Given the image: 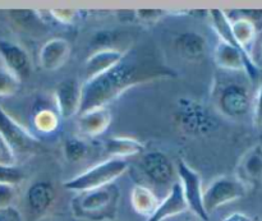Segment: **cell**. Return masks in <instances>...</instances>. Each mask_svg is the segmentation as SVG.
Returning <instances> with one entry per match:
<instances>
[{
    "mask_svg": "<svg viewBox=\"0 0 262 221\" xmlns=\"http://www.w3.org/2000/svg\"><path fill=\"white\" fill-rule=\"evenodd\" d=\"M177 72L158 55L145 51H125L122 60L100 76L82 83V101L78 114L105 107L136 86L160 79L176 78Z\"/></svg>",
    "mask_w": 262,
    "mask_h": 221,
    "instance_id": "6da1fadb",
    "label": "cell"
},
{
    "mask_svg": "<svg viewBox=\"0 0 262 221\" xmlns=\"http://www.w3.org/2000/svg\"><path fill=\"white\" fill-rule=\"evenodd\" d=\"M245 72L220 71L211 86V102L217 115L230 120L251 119L255 90Z\"/></svg>",
    "mask_w": 262,
    "mask_h": 221,
    "instance_id": "7a4b0ae2",
    "label": "cell"
},
{
    "mask_svg": "<svg viewBox=\"0 0 262 221\" xmlns=\"http://www.w3.org/2000/svg\"><path fill=\"white\" fill-rule=\"evenodd\" d=\"M173 123L179 132L193 138L209 137L219 129L216 112L205 102L187 96L177 100Z\"/></svg>",
    "mask_w": 262,
    "mask_h": 221,
    "instance_id": "3957f363",
    "label": "cell"
},
{
    "mask_svg": "<svg viewBox=\"0 0 262 221\" xmlns=\"http://www.w3.org/2000/svg\"><path fill=\"white\" fill-rule=\"evenodd\" d=\"M119 189L114 186L77 193L71 202V211L78 221H112L119 204Z\"/></svg>",
    "mask_w": 262,
    "mask_h": 221,
    "instance_id": "277c9868",
    "label": "cell"
},
{
    "mask_svg": "<svg viewBox=\"0 0 262 221\" xmlns=\"http://www.w3.org/2000/svg\"><path fill=\"white\" fill-rule=\"evenodd\" d=\"M128 169H129L128 160L110 158L66 181L63 187L67 191L74 192L76 194L94 191L114 184V182L120 178Z\"/></svg>",
    "mask_w": 262,
    "mask_h": 221,
    "instance_id": "5b68a950",
    "label": "cell"
},
{
    "mask_svg": "<svg viewBox=\"0 0 262 221\" xmlns=\"http://www.w3.org/2000/svg\"><path fill=\"white\" fill-rule=\"evenodd\" d=\"M247 193L248 189L234 175H220L204 189V209L210 216L222 206L245 198Z\"/></svg>",
    "mask_w": 262,
    "mask_h": 221,
    "instance_id": "8992f818",
    "label": "cell"
},
{
    "mask_svg": "<svg viewBox=\"0 0 262 221\" xmlns=\"http://www.w3.org/2000/svg\"><path fill=\"white\" fill-rule=\"evenodd\" d=\"M176 170L178 183L181 184L187 206H188V211L193 212L194 216L199 217L200 220L207 221L210 216L205 211L204 202H202L204 188H202L201 175L187 161L182 159L177 161Z\"/></svg>",
    "mask_w": 262,
    "mask_h": 221,
    "instance_id": "52a82bcc",
    "label": "cell"
},
{
    "mask_svg": "<svg viewBox=\"0 0 262 221\" xmlns=\"http://www.w3.org/2000/svg\"><path fill=\"white\" fill-rule=\"evenodd\" d=\"M141 174L147 179L151 186L155 187H170L178 181L177 178L176 165L168 155L161 151H151L142 153L138 163Z\"/></svg>",
    "mask_w": 262,
    "mask_h": 221,
    "instance_id": "ba28073f",
    "label": "cell"
},
{
    "mask_svg": "<svg viewBox=\"0 0 262 221\" xmlns=\"http://www.w3.org/2000/svg\"><path fill=\"white\" fill-rule=\"evenodd\" d=\"M0 136L10 146L15 155L30 153L40 147V141L26 127L18 123L0 105Z\"/></svg>",
    "mask_w": 262,
    "mask_h": 221,
    "instance_id": "9c48e42d",
    "label": "cell"
},
{
    "mask_svg": "<svg viewBox=\"0 0 262 221\" xmlns=\"http://www.w3.org/2000/svg\"><path fill=\"white\" fill-rule=\"evenodd\" d=\"M212 59L220 71L225 72H245L252 81H255L260 73L252 61L238 48L219 40L212 51Z\"/></svg>",
    "mask_w": 262,
    "mask_h": 221,
    "instance_id": "30bf717a",
    "label": "cell"
},
{
    "mask_svg": "<svg viewBox=\"0 0 262 221\" xmlns=\"http://www.w3.org/2000/svg\"><path fill=\"white\" fill-rule=\"evenodd\" d=\"M0 59L3 67L12 72L20 82L30 78L32 73V61L27 49L19 42L0 36Z\"/></svg>",
    "mask_w": 262,
    "mask_h": 221,
    "instance_id": "8fae6325",
    "label": "cell"
},
{
    "mask_svg": "<svg viewBox=\"0 0 262 221\" xmlns=\"http://www.w3.org/2000/svg\"><path fill=\"white\" fill-rule=\"evenodd\" d=\"M234 176L248 189L262 187V142L248 147L241 155L234 170Z\"/></svg>",
    "mask_w": 262,
    "mask_h": 221,
    "instance_id": "7c38bea8",
    "label": "cell"
},
{
    "mask_svg": "<svg viewBox=\"0 0 262 221\" xmlns=\"http://www.w3.org/2000/svg\"><path fill=\"white\" fill-rule=\"evenodd\" d=\"M58 115L63 119L78 115L82 101V83L77 78H66L59 82L54 91Z\"/></svg>",
    "mask_w": 262,
    "mask_h": 221,
    "instance_id": "4fadbf2b",
    "label": "cell"
},
{
    "mask_svg": "<svg viewBox=\"0 0 262 221\" xmlns=\"http://www.w3.org/2000/svg\"><path fill=\"white\" fill-rule=\"evenodd\" d=\"M56 200L55 187L49 181H37L26 192V206L33 216L41 219L48 214Z\"/></svg>",
    "mask_w": 262,
    "mask_h": 221,
    "instance_id": "5bb4252c",
    "label": "cell"
},
{
    "mask_svg": "<svg viewBox=\"0 0 262 221\" xmlns=\"http://www.w3.org/2000/svg\"><path fill=\"white\" fill-rule=\"evenodd\" d=\"M71 51V43L66 38H50L38 51V64L46 72L58 71L68 61Z\"/></svg>",
    "mask_w": 262,
    "mask_h": 221,
    "instance_id": "9a60e30c",
    "label": "cell"
},
{
    "mask_svg": "<svg viewBox=\"0 0 262 221\" xmlns=\"http://www.w3.org/2000/svg\"><path fill=\"white\" fill-rule=\"evenodd\" d=\"M188 211L183 191L178 181L170 187L168 193L159 204L158 209L146 221H165Z\"/></svg>",
    "mask_w": 262,
    "mask_h": 221,
    "instance_id": "2e32d148",
    "label": "cell"
},
{
    "mask_svg": "<svg viewBox=\"0 0 262 221\" xmlns=\"http://www.w3.org/2000/svg\"><path fill=\"white\" fill-rule=\"evenodd\" d=\"M77 117V128L83 137H99L112 124V113L106 106L89 110Z\"/></svg>",
    "mask_w": 262,
    "mask_h": 221,
    "instance_id": "e0dca14e",
    "label": "cell"
},
{
    "mask_svg": "<svg viewBox=\"0 0 262 221\" xmlns=\"http://www.w3.org/2000/svg\"><path fill=\"white\" fill-rule=\"evenodd\" d=\"M174 49L182 59L187 61H200L207 51V41L204 35L194 31L179 33L174 38Z\"/></svg>",
    "mask_w": 262,
    "mask_h": 221,
    "instance_id": "ac0fdd59",
    "label": "cell"
},
{
    "mask_svg": "<svg viewBox=\"0 0 262 221\" xmlns=\"http://www.w3.org/2000/svg\"><path fill=\"white\" fill-rule=\"evenodd\" d=\"M124 55L125 51L118 50L114 48H105L95 51L86 59V63H84L86 81L109 71L112 67L119 63L124 58Z\"/></svg>",
    "mask_w": 262,
    "mask_h": 221,
    "instance_id": "d6986e66",
    "label": "cell"
},
{
    "mask_svg": "<svg viewBox=\"0 0 262 221\" xmlns=\"http://www.w3.org/2000/svg\"><path fill=\"white\" fill-rule=\"evenodd\" d=\"M146 146L141 141L133 137H124V136H113L112 138L105 142L104 151L107 158L125 159L130 156H137L145 153Z\"/></svg>",
    "mask_w": 262,
    "mask_h": 221,
    "instance_id": "ffe728a7",
    "label": "cell"
},
{
    "mask_svg": "<svg viewBox=\"0 0 262 221\" xmlns=\"http://www.w3.org/2000/svg\"><path fill=\"white\" fill-rule=\"evenodd\" d=\"M230 30H232L233 40H234L235 45L251 60V50H252L253 42H255L258 32L257 26L251 19L241 15L235 19H230Z\"/></svg>",
    "mask_w": 262,
    "mask_h": 221,
    "instance_id": "44dd1931",
    "label": "cell"
},
{
    "mask_svg": "<svg viewBox=\"0 0 262 221\" xmlns=\"http://www.w3.org/2000/svg\"><path fill=\"white\" fill-rule=\"evenodd\" d=\"M130 204L138 215L148 219L158 209L160 200L147 186L136 184L130 191Z\"/></svg>",
    "mask_w": 262,
    "mask_h": 221,
    "instance_id": "7402d4cb",
    "label": "cell"
},
{
    "mask_svg": "<svg viewBox=\"0 0 262 221\" xmlns=\"http://www.w3.org/2000/svg\"><path fill=\"white\" fill-rule=\"evenodd\" d=\"M90 152V146L83 138L71 137L64 142L63 153L64 158L69 163H79L87 158Z\"/></svg>",
    "mask_w": 262,
    "mask_h": 221,
    "instance_id": "603a6c76",
    "label": "cell"
},
{
    "mask_svg": "<svg viewBox=\"0 0 262 221\" xmlns=\"http://www.w3.org/2000/svg\"><path fill=\"white\" fill-rule=\"evenodd\" d=\"M33 125L42 135L53 133L59 127V115L50 109H41L33 117Z\"/></svg>",
    "mask_w": 262,
    "mask_h": 221,
    "instance_id": "cb8c5ba5",
    "label": "cell"
},
{
    "mask_svg": "<svg viewBox=\"0 0 262 221\" xmlns=\"http://www.w3.org/2000/svg\"><path fill=\"white\" fill-rule=\"evenodd\" d=\"M20 89V81L8 71L5 67L0 65V97H10L17 94Z\"/></svg>",
    "mask_w": 262,
    "mask_h": 221,
    "instance_id": "d4e9b609",
    "label": "cell"
},
{
    "mask_svg": "<svg viewBox=\"0 0 262 221\" xmlns=\"http://www.w3.org/2000/svg\"><path fill=\"white\" fill-rule=\"evenodd\" d=\"M25 181V173L17 165H0V184L18 186Z\"/></svg>",
    "mask_w": 262,
    "mask_h": 221,
    "instance_id": "484cf974",
    "label": "cell"
},
{
    "mask_svg": "<svg viewBox=\"0 0 262 221\" xmlns=\"http://www.w3.org/2000/svg\"><path fill=\"white\" fill-rule=\"evenodd\" d=\"M251 123L256 129H262V81L255 90L252 105V115H251Z\"/></svg>",
    "mask_w": 262,
    "mask_h": 221,
    "instance_id": "4316f807",
    "label": "cell"
},
{
    "mask_svg": "<svg viewBox=\"0 0 262 221\" xmlns=\"http://www.w3.org/2000/svg\"><path fill=\"white\" fill-rule=\"evenodd\" d=\"M15 197H17V191L14 186L0 184V210L13 206Z\"/></svg>",
    "mask_w": 262,
    "mask_h": 221,
    "instance_id": "83f0119b",
    "label": "cell"
},
{
    "mask_svg": "<svg viewBox=\"0 0 262 221\" xmlns=\"http://www.w3.org/2000/svg\"><path fill=\"white\" fill-rule=\"evenodd\" d=\"M0 165H17V155L0 136Z\"/></svg>",
    "mask_w": 262,
    "mask_h": 221,
    "instance_id": "f1b7e54d",
    "label": "cell"
},
{
    "mask_svg": "<svg viewBox=\"0 0 262 221\" xmlns=\"http://www.w3.org/2000/svg\"><path fill=\"white\" fill-rule=\"evenodd\" d=\"M251 60L258 71H262V27L258 30L256 40L253 42L252 50H251Z\"/></svg>",
    "mask_w": 262,
    "mask_h": 221,
    "instance_id": "f546056e",
    "label": "cell"
},
{
    "mask_svg": "<svg viewBox=\"0 0 262 221\" xmlns=\"http://www.w3.org/2000/svg\"><path fill=\"white\" fill-rule=\"evenodd\" d=\"M0 221H25L22 212L14 206L0 210Z\"/></svg>",
    "mask_w": 262,
    "mask_h": 221,
    "instance_id": "4dcf8cb0",
    "label": "cell"
},
{
    "mask_svg": "<svg viewBox=\"0 0 262 221\" xmlns=\"http://www.w3.org/2000/svg\"><path fill=\"white\" fill-rule=\"evenodd\" d=\"M50 13L51 15L58 20V22L64 23V25L71 23L72 20H73V18L76 17V14H74L76 12H74V10H68V9H53L50 10Z\"/></svg>",
    "mask_w": 262,
    "mask_h": 221,
    "instance_id": "1f68e13d",
    "label": "cell"
},
{
    "mask_svg": "<svg viewBox=\"0 0 262 221\" xmlns=\"http://www.w3.org/2000/svg\"><path fill=\"white\" fill-rule=\"evenodd\" d=\"M136 13H138L137 17H140L141 19L150 22L154 18L161 17L165 12H164V10H137Z\"/></svg>",
    "mask_w": 262,
    "mask_h": 221,
    "instance_id": "d6a6232c",
    "label": "cell"
},
{
    "mask_svg": "<svg viewBox=\"0 0 262 221\" xmlns=\"http://www.w3.org/2000/svg\"><path fill=\"white\" fill-rule=\"evenodd\" d=\"M223 221H253L252 217L250 215L245 214V212H241V211H235L229 214L228 216H225Z\"/></svg>",
    "mask_w": 262,
    "mask_h": 221,
    "instance_id": "836d02e7",
    "label": "cell"
},
{
    "mask_svg": "<svg viewBox=\"0 0 262 221\" xmlns=\"http://www.w3.org/2000/svg\"><path fill=\"white\" fill-rule=\"evenodd\" d=\"M41 221H64V220H59V219H43Z\"/></svg>",
    "mask_w": 262,
    "mask_h": 221,
    "instance_id": "e575fe53",
    "label": "cell"
},
{
    "mask_svg": "<svg viewBox=\"0 0 262 221\" xmlns=\"http://www.w3.org/2000/svg\"><path fill=\"white\" fill-rule=\"evenodd\" d=\"M258 221H262V216H261V217H260V220H258Z\"/></svg>",
    "mask_w": 262,
    "mask_h": 221,
    "instance_id": "d590c367",
    "label": "cell"
},
{
    "mask_svg": "<svg viewBox=\"0 0 262 221\" xmlns=\"http://www.w3.org/2000/svg\"><path fill=\"white\" fill-rule=\"evenodd\" d=\"M112 221H114V220H112Z\"/></svg>",
    "mask_w": 262,
    "mask_h": 221,
    "instance_id": "8d00e7d4",
    "label": "cell"
}]
</instances>
